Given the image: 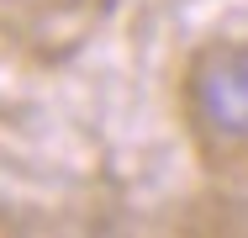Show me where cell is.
Masks as SVG:
<instances>
[{
    "instance_id": "obj_1",
    "label": "cell",
    "mask_w": 248,
    "mask_h": 238,
    "mask_svg": "<svg viewBox=\"0 0 248 238\" xmlns=\"http://www.w3.org/2000/svg\"><path fill=\"white\" fill-rule=\"evenodd\" d=\"M190 122L217 148H248V48L217 43L201 48L185 80Z\"/></svg>"
}]
</instances>
